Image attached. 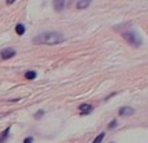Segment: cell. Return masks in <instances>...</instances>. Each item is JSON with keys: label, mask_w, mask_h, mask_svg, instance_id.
Wrapping results in <instances>:
<instances>
[{"label": "cell", "mask_w": 148, "mask_h": 143, "mask_svg": "<svg viewBox=\"0 0 148 143\" xmlns=\"http://www.w3.org/2000/svg\"><path fill=\"white\" fill-rule=\"evenodd\" d=\"M14 55H16L14 48H4L1 51V54H0V56H1L3 60H8V59H10V57H13Z\"/></svg>", "instance_id": "3957f363"}, {"label": "cell", "mask_w": 148, "mask_h": 143, "mask_svg": "<svg viewBox=\"0 0 148 143\" xmlns=\"http://www.w3.org/2000/svg\"><path fill=\"white\" fill-rule=\"evenodd\" d=\"M92 111V105L87 104V103H84V104H81L79 105V112H81V115H88L90 112Z\"/></svg>", "instance_id": "277c9868"}, {"label": "cell", "mask_w": 148, "mask_h": 143, "mask_svg": "<svg viewBox=\"0 0 148 143\" xmlns=\"http://www.w3.org/2000/svg\"><path fill=\"white\" fill-rule=\"evenodd\" d=\"M104 135H105L104 133H100L99 135H97L96 138H95L94 141H92V143H101V141H103V139H104Z\"/></svg>", "instance_id": "8fae6325"}, {"label": "cell", "mask_w": 148, "mask_h": 143, "mask_svg": "<svg viewBox=\"0 0 148 143\" xmlns=\"http://www.w3.org/2000/svg\"><path fill=\"white\" fill-rule=\"evenodd\" d=\"M122 38L125 39L129 44H131V46H134V47H140L142 43H143L140 35H139L135 30H125V31H122Z\"/></svg>", "instance_id": "7a4b0ae2"}, {"label": "cell", "mask_w": 148, "mask_h": 143, "mask_svg": "<svg viewBox=\"0 0 148 143\" xmlns=\"http://www.w3.org/2000/svg\"><path fill=\"white\" fill-rule=\"evenodd\" d=\"M4 116H7V113H0V118L4 117Z\"/></svg>", "instance_id": "9a60e30c"}, {"label": "cell", "mask_w": 148, "mask_h": 143, "mask_svg": "<svg viewBox=\"0 0 148 143\" xmlns=\"http://www.w3.org/2000/svg\"><path fill=\"white\" fill-rule=\"evenodd\" d=\"M116 125H117V120H113L112 122L109 124V129H113V128H114Z\"/></svg>", "instance_id": "5bb4252c"}, {"label": "cell", "mask_w": 148, "mask_h": 143, "mask_svg": "<svg viewBox=\"0 0 148 143\" xmlns=\"http://www.w3.org/2000/svg\"><path fill=\"white\" fill-rule=\"evenodd\" d=\"M90 5V0H79V1H77L75 7L78 8V9H84V8H87Z\"/></svg>", "instance_id": "52a82bcc"}, {"label": "cell", "mask_w": 148, "mask_h": 143, "mask_svg": "<svg viewBox=\"0 0 148 143\" xmlns=\"http://www.w3.org/2000/svg\"><path fill=\"white\" fill-rule=\"evenodd\" d=\"M65 41V36L59 31H44L36 35L33 39V43L39 46V44H48V46H55L60 44Z\"/></svg>", "instance_id": "6da1fadb"}, {"label": "cell", "mask_w": 148, "mask_h": 143, "mask_svg": "<svg viewBox=\"0 0 148 143\" xmlns=\"http://www.w3.org/2000/svg\"><path fill=\"white\" fill-rule=\"evenodd\" d=\"M64 7H65V1H64V0H56V1L53 3V8L56 10H59V12H60V10H62V8H64Z\"/></svg>", "instance_id": "ba28073f"}, {"label": "cell", "mask_w": 148, "mask_h": 143, "mask_svg": "<svg viewBox=\"0 0 148 143\" xmlns=\"http://www.w3.org/2000/svg\"><path fill=\"white\" fill-rule=\"evenodd\" d=\"M118 113H120V116H123V117H125V116H133L134 109L131 107H122Z\"/></svg>", "instance_id": "5b68a950"}, {"label": "cell", "mask_w": 148, "mask_h": 143, "mask_svg": "<svg viewBox=\"0 0 148 143\" xmlns=\"http://www.w3.org/2000/svg\"><path fill=\"white\" fill-rule=\"evenodd\" d=\"M36 77V72H34V70H29V72H26L25 73V78L26 79H34Z\"/></svg>", "instance_id": "9c48e42d"}, {"label": "cell", "mask_w": 148, "mask_h": 143, "mask_svg": "<svg viewBox=\"0 0 148 143\" xmlns=\"http://www.w3.org/2000/svg\"><path fill=\"white\" fill-rule=\"evenodd\" d=\"M33 142H34V138H33V137H27V138L23 141V143H33Z\"/></svg>", "instance_id": "4fadbf2b"}, {"label": "cell", "mask_w": 148, "mask_h": 143, "mask_svg": "<svg viewBox=\"0 0 148 143\" xmlns=\"http://www.w3.org/2000/svg\"><path fill=\"white\" fill-rule=\"evenodd\" d=\"M9 131H10V126H8L4 131L0 133V143H4L8 139V135H9Z\"/></svg>", "instance_id": "8992f818"}, {"label": "cell", "mask_w": 148, "mask_h": 143, "mask_svg": "<svg viewBox=\"0 0 148 143\" xmlns=\"http://www.w3.org/2000/svg\"><path fill=\"white\" fill-rule=\"evenodd\" d=\"M43 115H44V111H43V109H39L38 112L34 115V118H35V120H39V118L43 117Z\"/></svg>", "instance_id": "7c38bea8"}, {"label": "cell", "mask_w": 148, "mask_h": 143, "mask_svg": "<svg viewBox=\"0 0 148 143\" xmlns=\"http://www.w3.org/2000/svg\"><path fill=\"white\" fill-rule=\"evenodd\" d=\"M16 33H17L18 35H22V34L25 33V26H23L22 23H18V25L16 26Z\"/></svg>", "instance_id": "30bf717a"}]
</instances>
